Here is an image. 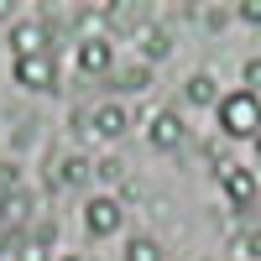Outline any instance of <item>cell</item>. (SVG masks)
Returning <instances> with one entry per match:
<instances>
[{
	"label": "cell",
	"instance_id": "cell-1",
	"mask_svg": "<svg viewBox=\"0 0 261 261\" xmlns=\"http://www.w3.org/2000/svg\"><path fill=\"white\" fill-rule=\"evenodd\" d=\"M220 130H225V141H241V136H256L261 130V94L251 89H235V94H220Z\"/></svg>",
	"mask_w": 261,
	"mask_h": 261
},
{
	"label": "cell",
	"instance_id": "cell-2",
	"mask_svg": "<svg viewBox=\"0 0 261 261\" xmlns=\"http://www.w3.org/2000/svg\"><path fill=\"white\" fill-rule=\"evenodd\" d=\"M214 172H220V183H225L230 209H251V204H256V172H251V167H241V162L230 157V162H220Z\"/></svg>",
	"mask_w": 261,
	"mask_h": 261
},
{
	"label": "cell",
	"instance_id": "cell-3",
	"mask_svg": "<svg viewBox=\"0 0 261 261\" xmlns=\"http://www.w3.org/2000/svg\"><path fill=\"white\" fill-rule=\"evenodd\" d=\"M16 84H21V89H37V94L58 89V58H53V53H37V58H16Z\"/></svg>",
	"mask_w": 261,
	"mask_h": 261
},
{
	"label": "cell",
	"instance_id": "cell-4",
	"mask_svg": "<svg viewBox=\"0 0 261 261\" xmlns=\"http://www.w3.org/2000/svg\"><path fill=\"white\" fill-rule=\"evenodd\" d=\"M125 130H130V115L120 110L115 99L94 105V110H89V120H84V136H94V141H115V136H125Z\"/></svg>",
	"mask_w": 261,
	"mask_h": 261
},
{
	"label": "cell",
	"instance_id": "cell-5",
	"mask_svg": "<svg viewBox=\"0 0 261 261\" xmlns=\"http://www.w3.org/2000/svg\"><path fill=\"white\" fill-rule=\"evenodd\" d=\"M120 225H125V209H120L115 193H99V199L84 204V230L89 235H115Z\"/></svg>",
	"mask_w": 261,
	"mask_h": 261
},
{
	"label": "cell",
	"instance_id": "cell-6",
	"mask_svg": "<svg viewBox=\"0 0 261 261\" xmlns=\"http://www.w3.org/2000/svg\"><path fill=\"white\" fill-rule=\"evenodd\" d=\"M146 141L157 146V151H178L183 141H188V125H183V115L178 110H157L146 120Z\"/></svg>",
	"mask_w": 261,
	"mask_h": 261
},
{
	"label": "cell",
	"instance_id": "cell-7",
	"mask_svg": "<svg viewBox=\"0 0 261 261\" xmlns=\"http://www.w3.org/2000/svg\"><path fill=\"white\" fill-rule=\"evenodd\" d=\"M79 73H89V79H99V73H115V42L110 37H89V42H79Z\"/></svg>",
	"mask_w": 261,
	"mask_h": 261
},
{
	"label": "cell",
	"instance_id": "cell-8",
	"mask_svg": "<svg viewBox=\"0 0 261 261\" xmlns=\"http://www.w3.org/2000/svg\"><path fill=\"white\" fill-rule=\"evenodd\" d=\"M141 27H151V11L141 0H115V6H105V37L110 32H141Z\"/></svg>",
	"mask_w": 261,
	"mask_h": 261
},
{
	"label": "cell",
	"instance_id": "cell-9",
	"mask_svg": "<svg viewBox=\"0 0 261 261\" xmlns=\"http://www.w3.org/2000/svg\"><path fill=\"white\" fill-rule=\"evenodd\" d=\"M32 209H37V199H32L27 188H21V193H0V225H6L11 235H27Z\"/></svg>",
	"mask_w": 261,
	"mask_h": 261
},
{
	"label": "cell",
	"instance_id": "cell-10",
	"mask_svg": "<svg viewBox=\"0 0 261 261\" xmlns=\"http://www.w3.org/2000/svg\"><path fill=\"white\" fill-rule=\"evenodd\" d=\"M11 53L16 58H37V53H47V32H42V21L32 16V21H16V27H11Z\"/></svg>",
	"mask_w": 261,
	"mask_h": 261
},
{
	"label": "cell",
	"instance_id": "cell-11",
	"mask_svg": "<svg viewBox=\"0 0 261 261\" xmlns=\"http://www.w3.org/2000/svg\"><path fill=\"white\" fill-rule=\"evenodd\" d=\"M136 53H141L146 68H151V63H162V58H172V32L157 27V21H151V27H141V32H136Z\"/></svg>",
	"mask_w": 261,
	"mask_h": 261
},
{
	"label": "cell",
	"instance_id": "cell-12",
	"mask_svg": "<svg viewBox=\"0 0 261 261\" xmlns=\"http://www.w3.org/2000/svg\"><path fill=\"white\" fill-rule=\"evenodd\" d=\"M79 183H89V157H79V151L53 157V188H79Z\"/></svg>",
	"mask_w": 261,
	"mask_h": 261
},
{
	"label": "cell",
	"instance_id": "cell-13",
	"mask_svg": "<svg viewBox=\"0 0 261 261\" xmlns=\"http://www.w3.org/2000/svg\"><path fill=\"white\" fill-rule=\"evenodd\" d=\"M89 178H99L105 188H120V183L130 178V162H125V157H115V151H110V157H99V162H89Z\"/></svg>",
	"mask_w": 261,
	"mask_h": 261
},
{
	"label": "cell",
	"instance_id": "cell-14",
	"mask_svg": "<svg viewBox=\"0 0 261 261\" xmlns=\"http://www.w3.org/2000/svg\"><path fill=\"white\" fill-rule=\"evenodd\" d=\"M110 89H125V94H141V89H151V68H146V63H130V68L110 73Z\"/></svg>",
	"mask_w": 261,
	"mask_h": 261
},
{
	"label": "cell",
	"instance_id": "cell-15",
	"mask_svg": "<svg viewBox=\"0 0 261 261\" xmlns=\"http://www.w3.org/2000/svg\"><path fill=\"white\" fill-rule=\"evenodd\" d=\"M183 99L188 105H220V84H214V73H193L183 84Z\"/></svg>",
	"mask_w": 261,
	"mask_h": 261
},
{
	"label": "cell",
	"instance_id": "cell-16",
	"mask_svg": "<svg viewBox=\"0 0 261 261\" xmlns=\"http://www.w3.org/2000/svg\"><path fill=\"white\" fill-rule=\"evenodd\" d=\"M21 188H27V167L16 157H6L0 162V193H21Z\"/></svg>",
	"mask_w": 261,
	"mask_h": 261
},
{
	"label": "cell",
	"instance_id": "cell-17",
	"mask_svg": "<svg viewBox=\"0 0 261 261\" xmlns=\"http://www.w3.org/2000/svg\"><path fill=\"white\" fill-rule=\"evenodd\" d=\"M125 261H162V246L151 241V235H136V241L125 246Z\"/></svg>",
	"mask_w": 261,
	"mask_h": 261
},
{
	"label": "cell",
	"instance_id": "cell-18",
	"mask_svg": "<svg viewBox=\"0 0 261 261\" xmlns=\"http://www.w3.org/2000/svg\"><path fill=\"white\" fill-rule=\"evenodd\" d=\"M32 141H37V120H21V125L11 130V151H27Z\"/></svg>",
	"mask_w": 261,
	"mask_h": 261
},
{
	"label": "cell",
	"instance_id": "cell-19",
	"mask_svg": "<svg viewBox=\"0 0 261 261\" xmlns=\"http://www.w3.org/2000/svg\"><path fill=\"white\" fill-rule=\"evenodd\" d=\"M193 16H199V21H204L209 32H220L225 21H230V11H225V6H204V11H193Z\"/></svg>",
	"mask_w": 261,
	"mask_h": 261
},
{
	"label": "cell",
	"instance_id": "cell-20",
	"mask_svg": "<svg viewBox=\"0 0 261 261\" xmlns=\"http://www.w3.org/2000/svg\"><path fill=\"white\" fill-rule=\"evenodd\" d=\"M241 79H246V89H251V94H261V58H251V63H246Z\"/></svg>",
	"mask_w": 261,
	"mask_h": 261
},
{
	"label": "cell",
	"instance_id": "cell-21",
	"mask_svg": "<svg viewBox=\"0 0 261 261\" xmlns=\"http://www.w3.org/2000/svg\"><path fill=\"white\" fill-rule=\"evenodd\" d=\"M241 251H246L251 261H261V230H251V235H241Z\"/></svg>",
	"mask_w": 261,
	"mask_h": 261
},
{
	"label": "cell",
	"instance_id": "cell-22",
	"mask_svg": "<svg viewBox=\"0 0 261 261\" xmlns=\"http://www.w3.org/2000/svg\"><path fill=\"white\" fill-rule=\"evenodd\" d=\"M241 21H251V27H261V0H246V6H241Z\"/></svg>",
	"mask_w": 261,
	"mask_h": 261
},
{
	"label": "cell",
	"instance_id": "cell-23",
	"mask_svg": "<svg viewBox=\"0 0 261 261\" xmlns=\"http://www.w3.org/2000/svg\"><path fill=\"white\" fill-rule=\"evenodd\" d=\"M16 241H21V235H11V230H6V225H0V261H6V256H11V251H16Z\"/></svg>",
	"mask_w": 261,
	"mask_h": 261
},
{
	"label": "cell",
	"instance_id": "cell-24",
	"mask_svg": "<svg viewBox=\"0 0 261 261\" xmlns=\"http://www.w3.org/2000/svg\"><path fill=\"white\" fill-rule=\"evenodd\" d=\"M21 16V6H16V0H0V21H16Z\"/></svg>",
	"mask_w": 261,
	"mask_h": 261
},
{
	"label": "cell",
	"instance_id": "cell-25",
	"mask_svg": "<svg viewBox=\"0 0 261 261\" xmlns=\"http://www.w3.org/2000/svg\"><path fill=\"white\" fill-rule=\"evenodd\" d=\"M58 261H89V256H73V251H63V256H58Z\"/></svg>",
	"mask_w": 261,
	"mask_h": 261
},
{
	"label": "cell",
	"instance_id": "cell-26",
	"mask_svg": "<svg viewBox=\"0 0 261 261\" xmlns=\"http://www.w3.org/2000/svg\"><path fill=\"white\" fill-rule=\"evenodd\" d=\"M251 151H256V157H261V130H256V136H251Z\"/></svg>",
	"mask_w": 261,
	"mask_h": 261
}]
</instances>
